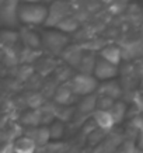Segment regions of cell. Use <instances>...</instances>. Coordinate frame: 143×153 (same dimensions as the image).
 I'll return each instance as SVG.
<instances>
[{"mask_svg": "<svg viewBox=\"0 0 143 153\" xmlns=\"http://www.w3.org/2000/svg\"><path fill=\"white\" fill-rule=\"evenodd\" d=\"M48 11L45 6L38 4V3H27V4L20 6L19 19L21 23L27 25H39L45 24L48 19Z\"/></svg>", "mask_w": 143, "mask_h": 153, "instance_id": "cell-1", "label": "cell"}, {"mask_svg": "<svg viewBox=\"0 0 143 153\" xmlns=\"http://www.w3.org/2000/svg\"><path fill=\"white\" fill-rule=\"evenodd\" d=\"M100 80L94 76V74H88V73H76L73 76V79L70 80V84L73 87L74 93L77 96H87V94L96 93L98 90V83Z\"/></svg>", "mask_w": 143, "mask_h": 153, "instance_id": "cell-2", "label": "cell"}, {"mask_svg": "<svg viewBox=\"0 0 143 153\" xmlns=\"http://www.w3.org/2000/svg\"><path fill=\"white\" fill-rule=\"evenodd\" d=\"M69 16H72L70 1H67V0H55L49 7L45 25L46 27H56L62 20H65Z\"/></svg>", "mask_w": 143, "mask_h": 153, "instance_id": "cell-3", "label": "cell"}, {"mask_svg": "<svg viewBox=\"0 0 143 153\" xmlns=\"http://www.w3.org/2000/svg\"><path fill=\"white\" fill-rule=\"evenodd\" d=\"M67 37L63 31H46L42 37V45L53 55H62V52L65 51L67 47Z\"/></svg>", "mask_w": 143, "mask_h": 153, "instance_id": "cell-4", "label": "cell"}, {"mask_svg": "<svg viewBox=\"0 0 143 153\" xmlns=\"http://www.w3.org/2000/svg\"><path fill=\"white\" fill-rule=\"evenodd\" d=\"M19 3L20 0H4V1H1V20L9 27H14L20 21Z\"/></svg>", "mask_w": 143, "mask_h": 153, "instance_id": "cell-5", "label": "cell"}, {"mask_svg": "<svg viewBox=\"0 0 143 153\" xmlns=\"http://www.w3.org/2000/svg\"><path fill=\"white\" fill-rule=\"evenodd\" d=\"M77 97H80V96L74 93L70 82H66V83H60L58 86V90L53 96V101L59 105H72L77 100Z\"/></svg>", "mask_w": 143, "mask_h": 153, "instance_id": "cell-6", "label": "cell"}, {"mask_svg": "<svg viewBox=\"0 0 143 153\" xmlns=\"http://www.w3.org/2000/svg\"><path fill=\"white\" fill-rule=\"evenodd\" d=\"M116 74H118V65H114V63H111V62L100 56L97 59L96 69H94V76L98 80L105 82V80L114 79Z\"/></svg>", "mask_w": 143, "mask_h": 153, "instance_id": "cell-7", "label": "cell"}, {"mask_svg": "<svg viewBox=\"0 0 143 153\" xmlns=\"http://www.w3.org/2000/svg\"><path fill=\"white\" fill-rule=\"evenodd\" d=\"M24 135H27L31 139L35 140V143L38 146H46L52 139L49 125H39V126H33V128H25L24 129Z\"/></svg>", "mask_w": 143, "mask_h": 153, "instance_id": "cell-8", "label": "cell"}, {"mask_svg": "<svg viewBox=\"0 0 143 153\" xmlns=\"http://www.w3.org/2000/svg\"><path fill=\"white\" fill-rule=\"evenodd\" d=\"M83 47H79V45H70V47H66L65 51L62 52V58L66 63L72 68H79L80 62L83 59Z\"/></svg>", "mask_w": 143, "mask_h": 153, "instance_id": "cell-9", "label": "cell"}, {"mask_svg": "<svg viewBox=\"0 0 143 153\" xmlns=\"http://www.w3.org/2000/svg\"><path fill=\"white\" fill-rule=\"evenodd\" d=\"M97 98H98V93H91L87 96H83V98L80 100V102L77 104L76 111L80 115H90L97 110Z\"/></svg>", "mask_w": 143, "mask_h": 153, "instance_id": "cell-10", "label": "cell"}, {"mask_svg": "<svg viewBox=\"0 0 143 153\" xmlns=\"http://www.w3.org/2000/svg\"><path fill=\"white\" fill-rule=\"evenodd\" d=\"M98 94H105V96H110V97L115 98V100H119L124 94V90L121 87V84L115 80H105L102 82L100 86H98V90H97Z\"/></svg>", "mask_w": 143, "mask_h": 153, "instance_id": "cell-11", "label": "cell"}, {"mask_svg": "<svg viewBox=\"0 0 143 153\" xmlns=\"http://www.w3.org/2000/svg\"><path fill=\"white\" fill-rule=\"evenodd\" d=\"M20 124L25 128L42 125V111L41 108H31L30 111H25L20 118Z\"/></svg>", "mask_w": 143, "mask_h": 153, "instance_id": "cell-12", "label": "cell"}, {"mask_svg": "<svg viewBox=\"0 0 143 153\" xmlns=\"http://www.w3.org/2000/svg\"><path fill=\"white\" fill-rule=\"evenodd\" d=\"M93 118H94V121L97 122V125L100 128L107 131H112L114 125L116 124L112 114L108 110H96L93 112Z\"/></svg>", "mask_w": 143, "mask_h": 153, "instance_id": "cell-13", "label": "cell"}, {"mask_svg": "<svg viewBox=\"0 0 143 153\" xmlns=\"http://www.w3.org/2000/svg\"><path fill=\"white\" fill-rule=\"evenodd\" d=\"M100 56L111 62V63H114V65H119L121 60H122V56H124V52L116 45H105L100 51Z\"/></svg>", "mask_w": 143, "mask_h": 153, "instance_id": "cell-14", "label": "cell"}, {"mask_svg": "<svg viewBox=\"0 0 143 153\" xmlns=\"http://www.w3.org/2000/svg\"><path fill=\"white\" fill-rule=\"evenodd\" d=\"M38 145L35 143V140L31 139L27 135L20 136L19 139L14 142V152L16 153H34L37 150Z\"/></svg>", "mask_w": 143, "mask_h": 153, "instance_id": "cell-15", "label": "cell"}, {"mask_svg": "<svg viewBox=\"0 0 143 153\" xmlns=\"http://www.w3.org/2000/svg\"><path fill=\"white\" fill-rule=\"evenodd\" d=\"M96 65H97V56L94 55V52H88V53H84L83 59L79 65V72L80 73H88V74H94V69H96Z\"/></svg>", "mask_w": 143, "mask_h": 153, "instance_id": "cell-16", "label": "cell"}, {"mask_svg": "<svg viewBox=\"0 0 143 153\" xmlns=\"http://www.w3.org/2000/svg\"><path fill=\"white\" fill-rule=\"evenodd\" d=\"M25 104H27L30 108H41L46 101V97L41 91H30V93L25 94Z\"/></svg>", "mask_w": 143, "mask_h": 153, "instance_id": "cell-17", "label": "cell"}, {"mask_svg": "<svg viewBox=\"0 0 143 153\" xmlns=\"http://www.w3.org/2000/svg\"><path fill=\"white\" fill-rule=\"evenodd\" d=\"M24 135V128L21 124H13V125H10V128L4 132V142H16V140L19 139L20 136H23Z\"/></svg>", "mask_w": 143, "mask_h": 153, "instance_id": "cell-18", "label": "cell"}, {"mask_svg": "<svg viewBox=\"0 0 143 153\" xmlns=\"http://www.w3.org/2000/svg\"><path fill=\"white\" fill-rule=\"evenodd\" d=\"M108 111L112 114V117H114V120H115L116 124H119V122H122V121H124L125 114H126V104H125L124 101L116 100L115 104L111 107Z\"/></svg>", "mask_w": 143, "mask_h": 153, "instance_id": "cell-19", "label": "cell"}, {"mask_svg": "<svg viewBox=\"0 0 143 153\" xmlns=\"http://www.w3.org/2000/svg\"><path fill=\"white\" fill-rule=\"evenodd\" d=\"M23 41L24 44L27 45L28 48H33V49H37V48H39L42 45V41L41 38L38 37V34L33 33V31H28V30H25L23 34Z\"/></svg>", "mask_w": 143, "mask_h": 153, "instance_id": "cell-20", "label": "cell"}, {"mask_svg": "<svg viewBox=\"0 0 143 153\" xmlns=\"http://www.w3.org/2000/svg\"><path fill=\"white\" fill-rule=\"evenodd\" d=\"M111 131H107V129H102V128H100L98 126L97 129H94L91 132V134L87 136V139H88V143L93 145V146H98V145L101 143L102 140L105 139L107 136L110 135Z\"/></svg>", "mask_w": 143, "mask_h": 153, "instance_id": "cell-21", "label": "cell"}, {"mask_svg": "<svg viewBox=\"0 0 143 153\" xmlns=\"http://www.w3.org/2000/svg\"><path fill=\"white\" fill-rule=\"evenodd\" d=\"M58 30L60 31H63V33H73L79 28V21L74 19L73 16H69V17H66L65 20H62L58 25H56Z\"/></svg>", "mask_w": 143, "mask_h": 153, "instance_id": "cell-22", "label": "cell"}, {"mask_svg": "<svg viewBox=\"0 0 143 153\" xmlns=\"http://www.w3.org/2000/svg\"><path fill=\"white\" fill-rule=\"evenodd\" d=\"M59 82L53 77V79L51 80H46V82H44V84H42V87H41V91L44 96H45L46 98H53V96H55L56 93V90H58V86H59Z\"/></svg>", "mask_w": 143, "mask_h": 153, "instance_id": "cell-23", "label": "cell"}, {"mask_svg": "<svg viewBox=\"0 0 143 153\" xmlns=\"http://www.w3.org/2000/svg\"><path fill=\"white\" fill-rule=\"evenodd\" d=\"M49 131H51V138L53 140H59L63 135H65V124H63V121L62 120H55L52 122L51 125H49Z\"/></svg>", "mask_w": 143, "mask_h": 153, "instance_id": "cell-24", "label": "cell"}, {"mask_svg": "<svg viewBox=\"0 0 143 153\" xmlns=\"http://www.w3.org/2000/svg\"><path fill=\"white\" fill-rule=\"evenodd\" d=\"M74 72L72 70V66L70 68H56L55 70V79L59 82V83H66V82H70L73 79Z\"/></svg>", "mask_w": 143, "mask_h": 153, "instance_id": "cell-25", "label": "cell"}, {"mask_svg": "<svg viewBox=\"0 0 143 153\" xmlns=\"http://www.w3.org/2000/svg\"><path fill=\"white\" fill-rule=\"evenodd\" d=\"M34 74V68L31 65H27L24 63L23 66H20L17 72H16V77L19 79V82H23V83H27L28 80L33 77Z\"/></svg>", "mask_w": 143, "mask_h": 153, "instance_id": "cell-26", "label": "cell"}, {"mask_svg": "<svg viewBox=\"0 0 143 153\" xmlns=\"http://www.w3.org/2000/svg\"><path fill=\"white\" fill-rule=\"evenodd\" d=\"M74 111H76V108L72 105H59L58 104V108H56V120H62L63 122L69 121L72 117H74Z\"/></svg>", "mask_w": 143, "mask_h": 153, "instance_id": "cell-27", "label": "cell"}, {"mask_svg": "<svg viewBox=\"0 0 143 153\" xmlns=\"http://www.w3.org/2000/svg\"><path fill=\"white\" fill-rule=\"evenodd\" d=\"M115 98L105 96V94H98L97 98V110H110L111 107L115 104Z\"/></svg>", "mask_w": 143, "mask_h": 153, "instance_id": "cell-28", "label": "cell"}, {"mask_svg": "<svg viewBox=\"0 0 143 153\" xmlns=\"http://www.w3.org/2000/svg\"><path fill=\"white\" fill-rule=\"evenodd\" d=\"M66 149H67V146L62 142L46 145V153H66Z\"/></svg>", "mask_w": 143, "mask_h": 153, "instance_id": "cell-29", "label": "cell"}, {"mask_svg": "<svg viewBox=\"0 0 143 153\" xmlns=\"http://www.w3.org/2000/svg\"><path fill=\"white\" fill-rule=\"evenodd\" d=\"M135 143L132 140H126V142H122L121 146L118 148L116 153H135Z\"/></svg>", "mask_w": 143, "mask_h": 153, "instance_id": "cell-30", "label": "cell"}, {"mask_svg": "<svg viewBox=\"0 0 143 153\" xmlns=\"http://www.w3.org/2000/svg\"><path fill=\"white\" fill-rule=\"evenodd\" d=\"M17 38H19V35L16 33H3V41H4V44L9 42L10 45H11V44H14V42L17 41Z\"/></svg>", "mask_w": 143, "mask_h": 153, "instance_id": "cell-31", "label": "cell"}, {"mask_svg": "<svg viewBox=\"0 0 143 153\" xmlns=\"http://www.w3.org/2000/svg\"><path fill=\"white\" fill-rule=\"evenodd\" d=\"M23 1H25V3H39L41 0H23Z\"/></svg>", "mask_w": 143, "mask_h": 153, "instance_id": "cell-32", "label": "cell"}, {"mask_svg": "<svg viewBox=\"0 0 143 153\" xmlns=\"http://www.w3.org/2000/svg\"><path fill=\"white\" fill-rule=\"evenodd\" d=\"M67 1H70V3H76L77 0H67Z\"/></svg>", "mask_w": 143, "mask_h": 153, "instance_id": "cell-33", "label": "cell"}, {"mask_svg": "<svg viewBox=\"0 0 143 153\" xmlns=\"http://www.w3.org/2000/svg\"><path fill=\"white\" fill-rule=\"evenodd\" d=\"M45 1H55V0H45Z\"/></svg>", "mask_w": 143, "mask_h": 153, "instance_id": "cell-34", "label": "cell"}, {"mask_svg": "<svg viewBox=\"0 0 143 153\" xmlns=\"http://www.w3.org/2000/svg\"><path fill=\"white\" fill-rule=\"evenodd\" d=\"M1 1H4V0H0V3H1Z\"/></svg>", "mask_w": 143, "mask_h": 153, "instance_id": "cell-35", "label": "cell"}]
</instances>
